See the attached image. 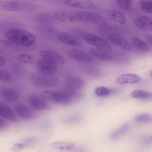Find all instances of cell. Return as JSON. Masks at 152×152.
Wrapping results in <instances>:
<instances>
[{
    "mask_svg": "<svg viewBox=\"0 0 152 152\" xmlns=\"http://www.w3.org/2000/svg\"><path fill=\"white\" fill-rule=\"evenodd\" d=\"M16 59L20 63L27 65H32L34 62V58L33 56L27 53H19L17 56Z\"/></svg>",
    "mask_w": 152,
    "mask_h": 152,
    "instance_id": "f546056e",
    "label": "cell"
},
{
    "mask_svg": "<svg viewBox=\"0 0 152 152\" xmlns=\"http://www.w3.org/2000/svg\"><path fill=\"white\" fill-rule=\"evenodd\" d=\"M0 79L3 83L8 84L12 83L15 81V76L11 72L3 69H1Z\"/></svg>",
    "mask_w": 152,
    "mask_h": 152,
    "instance_id": "f1b7e54d",
    "label": "cell"
},
{
    "mask_svg": "<svg viewBox=\"0 0 152 152\" xmlns=\"http://www.w3.org/2000/svg\"><path fill=\"white\" fill-rule=\"evenodd\" d=\"M145 37L146 39L147 42L149 43V44L151 45L152 44V36H151V34H150V33L147 34L145 36Z\"/></svg>",
    "mask_w": 152,
    "mask_h": 152,
    "instance_id": "74e56055",
    "label": "cell"
},
{
    "mask_svg": "<svg viewBox=\"0 0 152 152\" xmlns=\"http://www.w3.org/2000/svg\"><path fill=\"white\" fill-rule=\"evenodd\" d=\"M56 21L64 23H75L72 17V12L65 10L64 9H59L55 11L53 14Z\"/></svg>",
    "mask_w": 152,
    "mask_h": 152,
    "instance_id": "d6986e66",
    "label": "cell"
},
{
    "mask_svg": "<svg viewBox=\"0 0 152 152\" xmlns=\"http://www.w3.org/2000/svg\"><path fill=\"white\" fill-rule=\"evenodd\" d=\"M63 2L67 6L79 10H90L94 7V3L90 0H65Z\"/></svg>",
    "mask_w": 152,
    "mask_h": 152,
    "instance_id": "8fae6325",
    "label": "cell"
},
{
    "mask_svg": "<svg viewBox=\"0 0 152 152\" xmlns=\"http://www.w3.org/2000/svg\"><path fill=\"white\" fill-rule=\"evenodd\" d=\"M40 96L47 102L61 105H68L72 103L74 100L63 90L61 91L44 90Z\"/></svg>",
    "mask_w": 152,
    "mask_h": 152,
    "instance_id": "3957f363",
    "label": "cell"
},
{
    "mask_svg": "<svg viewBox=\"0 0 152 152\" xmlns=\"http://www.w3.org/2000/svg\"><path fill=\"white\" fill-rule=\"evenodd\" d=\"M15 113L23 119H30L33 117V112L25 104L20 103L14 107Z\"/></svg>",
    "mask_w": 152,
    "mask_h": 152,
    "instance_id": "ffe728a7",
    "label": "cell"
},
{
    "mask_svg": "<svg viewBox=\"0 0 152 152\" xmlns=\"http://www.w3.org/2000/svg\"><path fill=\"white\" fill-rule=\"evenodd\" d=\"M131 42L132 43V45L136 48L137 49L144 52H148L151 49V46L150 45L141 39L140 37L133 36L131 37Z\"/></svg>",
    "mask_w": 152,
    "mask_h": 152,
    "instance_id": "cb8c5ba5",
    "label": "cell"
},
{
    "mask_svg": "<svg viewBox=\"0 0 152 152\" xmlns=\"http://www.w3.org/2000/svg\"><path fill=\"white\" fill-rule=\"evenodd\" d=\"M23 3L16 1H0V10L2 11H15L23 8Z\"/></svg>",
    "mask_w": 152,
    "mask_h": 152,
    "instance_id": "ac0fdd59",
    "label": "cell"
},
{
    "mask_svg": "<svg viewBox=\"0 0 152 152\" xmlns=\"http://www.w3.org/2000/svg\"><path fill=\"white\" fill-rule=\"evenodd\" d=\"M74 22L83 21L99 25L104 28L110 27V23L102 16L86 10L72 12Z\"/></svg>",
    "mask_w": 152,
    "mask_h": 152,
    "instance_id": "7a4b0ae2",
    "label": "cell"
},
{
    "mask_svg": "<svg viewBox=\"0 0 152 152\" xmlns=\"http://www.w3.org/2000/svg\"><path fill=\"white\" fill-rule=\"evenodd\" d=\"M89 52L91 56L102 61H112L115 58L114 56L109 52L103 51L97 49H90Z\"/></svg>",
    "mask_w": 152,
    "mask_h": 152,
    "instance_id": "603a6c76",
    "label": "cell"
},
{
    "mask_svg": "<svg viewBox=\"0 0 152 152\" xmlns=\"http://www.w3.org/2000/svg\"><path fill=\"white\" fill-rule=\"evenodd\" d=\"M36 20L42 24H53L57 21L53 15L49 14H39L36 16Z\"/></svg>",
    "mask_w": 152,
    "mask_h": 152,
    "instance_id": "83f0119b",
    "label": "cell"
},
{
    "mask_svg": "<svg viewBox=\"0 0 152 152\" xmlns=\"http://www.w3.org/2000/svg\"><path fill=\"white\" fill-rule=\"evenodd\" d=\"M130 95L131 97L133 99L142 100H151L152 98L151 92L142 89L135 90L131 93Z\"/></svg>",
    "mask_w": 152,
    "mask_h": 152,
    "instance_id": "d4e9b609",
    "label": "cell"
},
{
    "mask_svg": "<svg viewBox=\"0 0 152 152\" xmlns=\"http://www.w3.org/2000/svg\"><path fill=\"white\" fill-rule=\"evenodd\" d=\"M29 147V145L26 142H18L14 144L11 148V150L12 151H20Z\"/></svg>",
    "mask_w": 152,
    "mask_h": 152,
    "instance_id": "e575fe53",
    "label": "cell"
},
{
    "mask_svg": "<svg viewBox=\"0 0 152 152\" xmlns=\"http://www.w3.org/2000/svg\"><path fill=\"white\" fill-rule=\"evenodd\" d=\"M109 41L120 49L129 52L132 49V46L129 42L121 34L118 33H110L107 36Z\"/></svg>",
    "mask_w": 152,
    "mask_h": 152,
    "instance_id": "52a82bcc",
    "label": "cell"
},
{
    "mask_svg": "<svg viewBox=\"0 0 152 152\" xmlns=\"http://www.w3.org/2000/svg\"><path fill=\"white\" fill-rule=\"evenodd\" d=\"M5 36L11 42L24 46H31L36 42L33 32L23 28H10L5 32Z\"/></svg>",
    "mask_w": 152,
    "mask_h": 152,
    "instance_id": "6da1fadb",
    "label": "cell"
},
{
    "mask_svg": "<svg viewBox=\"0 0 152 152\" xmlns=\"http://www.w3.org/2000/svg\"><path fill=\"white\" fill-rule=\"evenodd\" d=\"M0 116L9 122H16L17 121L16 115L12 109L7 104L2 103L0 104Z\"/></svg>",
    "mask_w": 152,
    "mask_h": 152,
    "instance_id": "e0dca14e",
    "label": "cell"
},
{
    "mask_svg": "<svg viewBox=\"0 0 152 152\" xmlns=\"http://www.w3.org/2000/svg\"><path fill=\"white\" fill-rule=\"evenodd\" d=\"M140 80V76L136 74L125 73L118 75L115 78V83L118 84H132L138 83Z\"/></svg>",
    "mask_w": 152,
    "mask_h": 152,
    "instance_id": "5bb4252c",
    "label": "cell"
},
{
    "mask_svg": "<svg viewBox=\"0 0 152 152\" xmlns=\"http://www.w3.org/2000/svg\"><path fill=\"white\" fill-rule=\"evenodd\" d=\"M134 24L137 28L141 30H151L152 28V18L148 15L138 16L135 18Z\"/></svg>",
    "mask_w": 152,
    "mask_h": 152,
    "instance_id": "4fadbf2b",
    "label": "cell"
},
{
    "mask_svg": "<svg viewBox=\"0 0 152 152\" xmlns=\"http://www.w3.org/2000/svg\"><path fill=\"white\" fill-rule=\"evenodd\" d=\"M28 102L30 107L36 111H42L48 107V102L41 96L33 93L28 97Z\"/></svg>",
    "mask_w": 152,
    "mask_h": 152,
    "instance_id": "9c48e42d",
    "label": "cell"
},
{
    "mask_svg": "<svg viewBox=\"0 0 152 152\" xmlns=\"http://www.w3.org/2000/svg\"><path fill=\"white\" fill-rule=\"evenodd\" d=\"M84 40L88 44L96 48L95 49L110 52L112 47L104 39L94 34H87L84 36Z\"/></svg>",
    "mask_w": 152,
    "mask_h": 152,
    "instance_id": "8992f818",
    "label": "cell"
},
{
    "mask_svg": "<svg viewBox=\"0 0 152 152\" xmlns=\"http://www.w3.org/2000/svg\"><path fill=\"white\" fill-rule=\"evenodd\" d=\"M1 97L10 103H16L19 99L18 91L12 87H4L1 91Z\"/></svg>",
    "mask_w": 152,
    "mask_h": 152,
    "instance_id": "9a60e30c",
    "label": "cell"
},
{
    "mask_svg": "<svg viewBox=\"0 0 152 152\" xmlns=\"http://www.w3.org/2000/svg\"><path fill=\"white\" fill-rule=\"evenodd\" d=\"M85 83L83 79L77 76H71L68 77L65 81L66 88L80 90L84 87Z\"/></svg>",
    "mask_w": 152,
    "mask_h": 152,
    "instance_id": "2e32d148",
    "label": "cell"
},
{
    "mask_svg": "<svg viewBox=\"0 0 152 152\" xmlns=\"http://www.w3.org/2000/svg\"><path fill=\"white\" fill-rule=\"evenodd\" d=\"M83 71L87 75L94 77H99L102 74V72L99 69L92 66L86 67L84 68Z\"/></svg>",
    "mask_w": 152,
    "mask_h": 152,
    "instance_id": "836d02e7",
    "label": "cell"
},
{
    "mask_svg": "<svg viewBox=\"0 0 152 152\" xmlns=\"http://www.w3.org/2000/svg\"><path fill=\"white\" fill-rule=\"evenodd\" d=\"M56 39L62 43L71 46H80L81 41L74 35L65 31H58L56 34Z\"/></svg>",
    "mask_w": 152,
    "mask_h": 152,
    "instance_id": "30bf717a",
    "label": "cell"
},
{
    "mask_svg": "<svg viewBox=\"0 0 152 152\" xmlns=\"http://www.w3.org/2000/svg\"><path fill=\"white\" fill-rule=\"evenodd\" d=\"M37 30L40 33L46 36H52L53 35L56 36L57 33L56 30L54 28L46 24H43L37 27Z\"/></svg>",
    "mask_w": 152,
    "mask_h": 152,
    "instance_id": "4dcf8cb0",
    "label": "cell"
},
{
    "mask_svg": "<svg viewBox=\"0 0 152 152\" xmlns=\"http://www.w3.org/2000/svg\"><path fill=\"white\" fill-rule=\"evenodd\" d=\"M139 5L141 10L145 14L152 13V1H140Z\"/></svg>",
    "mask_w": 152,
    "mask_h": 152,
    "instance_id": "d6a6232c",
    "label": "cell"
},
{
    "mask_svg": "<svg viewBox=\"0 0 152 152\" xmlns=\"http://www.w3.org/2000/svg\"><path fill=\"white\" fill-rule=\"evenodd\" d=\"M107 16L116 23L125 25L127 24L128 19L126 16L121 11L117 10H109L106 12Z\"/></svg>",
    "mask_w": 152,
    "mask_h": 152,
    "instance_id": "44dd1931",
    "label": "cell"
},
{
    "mask_svg": "<svg viewBox=\"0 0 152 152\" xmlns=\"http://www.w3.org/2000/svg\"><path fill=\"white\" fill-rule=\"evenodd\" d=\"M116 2L118 6L125 10H129L132 5L131 1H116Z\"/></svg>",
    "mask_w": 152,
    "mask_h": 152,
    "instance_id": "d590c367",
    "label": "cell"
},
{
    "mask_svg": "<svg viewBox=\"0 0 152 152\" xmlns=\"http://www.w3.org/2000/svg\"><path fill=\"white\" fill-rule=\"evenodd\" d=\"M49 145L53 149L62 151H72L76 148L74 143L65 141H53L50 142Z\"/></svg>",
    "mask_w": 152,
    "mask_h": 152,
    "instance_id": "7402d4cb",
    "label": "cell"
},
{
    "mask_svg": "<svg viewBox=\"0 0 152 152\" xmlns=\"http://www.w3.org/2000/svg\"><path fill=\"white\" fill-rule=\"evenodd\" d=\"M5 59L2 55H0V65L1 66H2L5 65Z\"/></svg>",
    "mask_w": 152,
    "mask_h": 152,
    "instance_id": "f35d334b",
    "label": "cell"
},
{
    "mask_svg": "<svg viewBox=\"0 0 152 152\" xmlns=\"http://www.w3.org/2000/svg\"><path fill=\"white\" fill-rule=\"evenodd\" d=\"M5 119H4V118H2V117H1V120H0V128L1 129H2L3 128H5L7 124L5 121Z\"/></svg>",
    "mask_w": 152,
    "mask_h": 152,
    "instance_id": "8d00e7d4",
    "label": "cell"
},
{
    "mask_svg": "<svg viewBox=\"0 0 152 152\" xmlns=\"http://www.w3.org/2000/svg\"><path fill=\"white\" fill-rule=\"evenodd\" d=\"M41 58L49 59L55 62L56 64L63 65L65 62V59L61 54L56 52L50 50H42L39 52Z\"/></svg>",
    "mask_w": 152,
    "mask_h": 152,
    "instance_id": "7c38bea8",
    "label": "cell"
},
{
    "mask_svg": "<svg viewBox=\"0 0 152 152\" xmlns=\"http://www.w3.org/2000/svg\"><path fill=\"white\" fill-rule=\"evenodd\" d=\"M116 90L115 89L109 88L104 86H98L94 89L95 94L99 97H106L115 94Z\"/></svg>",
    "mask_w": 152,
    "mask_h": 152,
    "instance_id": "484cf974",
    "label": "cell"
},
{
    "mask_svg": "<svg viewBox=\"0 0 152 152\" xmlns=\"http://www.w3.org/2000/svg\"><path fill=\"white\" fill-rule=\"evenodd\" d=\"M130 128V125L128 123L122 125H121L120 127L117 128L116 130L113 131L111 134L110 135V138L111 140H116L121 137H122L123 135H124Z\"/></svg>",
    "mask_w": 152,
    "mask_h": 152,
    "instance_id": "4316f807",
    "label": "cell"
},
{
    "mask_svg": "<svg viewBox=\"0 0 152 152\" xmlns=\"http://www.w3.org/2000/svg\"><path fill=\"white\" fill-rule=\"evenodd\" d=\"M152 120V116L150 113H142L134 116V121L137 123H150Z\"/></svg>",
    "mask_w": 152,
    "mask_h": 152,
    "instance_id": "1f68e13d",
    "label": "cell"
},
{
    "mask_svg": "<svg viewBox=\"0 0 152 152\" xmlns=\"http://www.w3.org/2000/svg\"><path fill=\"white\" fill-rule=\"evenodd\" d=\"M68 55L71 59L83 64H91L93 62V58L84 51L73 48L68 51Z\"/></svg>",
    "mask_w": 152,
    "mask_h": 152,
    "instance_id": "ba28073f",
    "label": "cell"
},
{
    "mask_svg": "<svg viewBox=\"0 0 152 152\" xmlns=\"http://www.w3.org/2000/svg\"><path fill=\"white\" fill-rule=\"evenodd\" d=\"M30 81L36 87L40 88H49L58 86L61 79L59 77L45 75L42 74H33L30 77Z\"/></svg>",
    "mask_w": 152,
    "mask_h": 152,
    "instance_id": "277c9868",
    "label": "cell"
},
{
    "mask_svg": "<svg viewBox=\"0 0 152 152\" xmlns=\"http://www.w3.org/2000/svg\"><path fill=\"white\" fill-rule=\"evenodd\" d=\"M36 66L39 74L45 75L53 76L57 71V64L55 62L43 58L37 61Z\"/></svg>",
    "mask_w": 152,
    "mask_h": 152,
    "instance_id": "5b68a950",
    "label": "cell"
}]
</instances>
